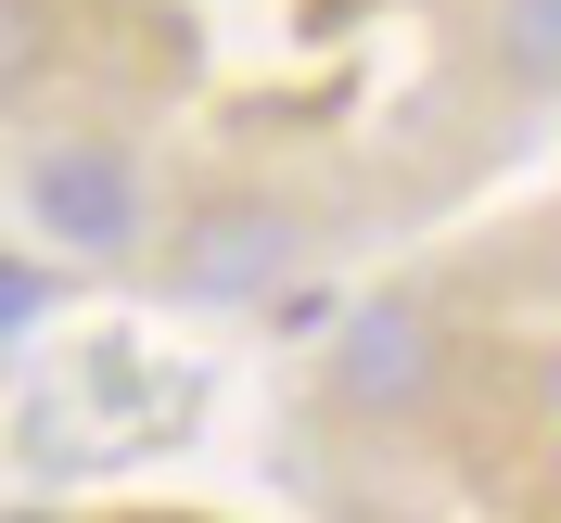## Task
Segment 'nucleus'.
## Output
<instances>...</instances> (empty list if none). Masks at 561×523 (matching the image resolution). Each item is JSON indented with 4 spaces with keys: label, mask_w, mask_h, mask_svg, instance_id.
<instances>
[{
    "label": "nucleus",
    "mask_w": 561,
    "mask_h": 523,
    "mask_svg": "<svg viewBox=\"0 0 561 523\" xmlns=\"http://www.w3.org/2000/svg\"><path fill=\"white\" fill-rule=\"evenodd\" d=\"M497 52H511V77L549 90L561 77V0H497Z\"/></svg>",
    "instance_id": "obj_4"
},
{
    "label": "nucleus",
    "mask_w": 561,
    "mask_h": 523,
    "mask_svg": "<svg viewBox=\"0 0 561 523\" xmlns=\"http://www.w3.org/2000/svg\"><path fill=\"white\" fill-rule=\"evenodd\" d=\"M280 269V217H205L192 243H179V281L192 294H255Z\"/></svg>",
    "instance_id": "obj_3"
},
{
    "label": "nucleus",
    "mask_w": 561,
    "mask_h": 523,
    "mask_svg": "<svg viewBox=\"0 0 561 523\" xmlns=\"http://www.w3.org/2000/svg\"><path fill=\"white\" fill-rule=\"evenodd\" d=\"M332 371H345L357 409H421V396H434V319H421V307H370Z\"/></svg>",
    "instance_id": "obj_2"
},
{
    "label": "nucleus",
    "mask_w": 561,
    "mask_h": 523,
    "mask_svg": "<svg viewBox=\"0 0 561 523\" xmlns=\"http://www.w3.org/2000/svg\"><path fill=\"white\" fill-rule=\"evenodd\" d=\"M26 217L51 230V243H128L140 230V179L115 140H51L26 167Z\"/></svg>",
    "instance_id": "obj_1"
}]
</instances>
